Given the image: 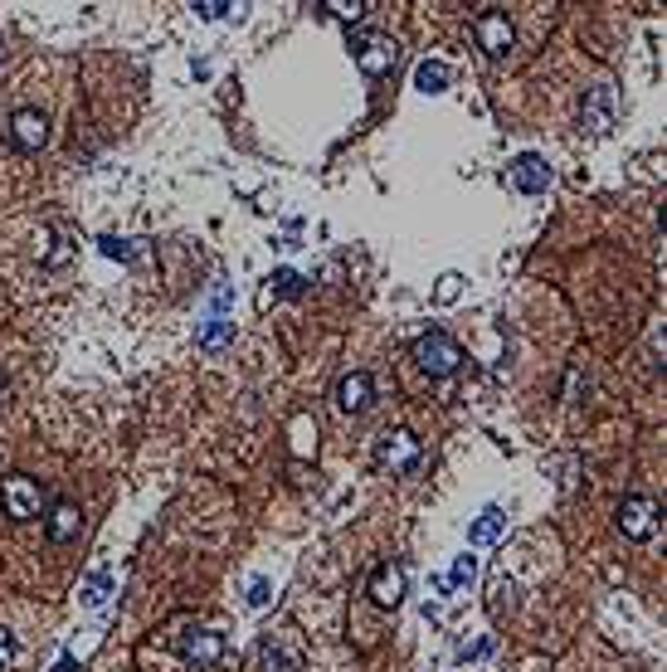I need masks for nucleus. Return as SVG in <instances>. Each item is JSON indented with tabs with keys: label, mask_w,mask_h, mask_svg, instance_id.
Segmentation results:
<instances>
[{
	"label": "nucleus",
	"mask_w": 667,
	"mask_h": 672,
	"mask_svg": "<svg viewBox=\"0 0 667 672\" xmlns=\"http://www.w3.org/2000/svg\"><path fill=\"white\" fill-rule=\"evenodd\" d=\"M414 361H419V371L429 375H453L458 371V361H463V351H458V341L444 332H429L414 341Z\"/></svg>",
	"instance_id": "f257e3e1"
},
{
	"label": "nucleus",
	"mask_w": 667,
	"mask_h": 672,
	"mask_svg": "<svg viewBox=\"0 0 667 672\" xmlns=\"http://www.w3.org/2000/svg\"><path fill=\"white\" fill-rule=\"evenodd\" d=\"M419 458H424V444H419L409 429L380 434V444H375V463H380V468H390V473H409V468H419Z\"/></svg>",
	"instance_id": "f03ea898"
},
{
	"label": "nucleus",
	"mask_w": 667,
	"mask_h": 672,
	"mask_svg": "<svg viewBox=\"0 0 667 672\" xmlns=\"http://www.w3.org/2000/svg\"><path fill=\"white\" fill-rule=\"evenodd\" d=\"M619 531L629 541H648L658 531V502L653 497H624L619 502Z\"/></svg>",
	"instance_id": "7ed1b4c3"
},
{
	"label": "nucleus",
	"mask_w": 667,
	"mask_h": 672,
	"mask_svg": "<svg viewBox=\"0 0 667 672\" xmlns=\"http://www.w3.org/2000/svg\"><path fill=\"white\" fill-rule=\"evenodd\" d=\"M473 30H478V44L487 59H507V49H512V20H507V10H482Z\"/></svg>",
	"instance_id": "20e7f679"
},
{
	"label": "nucleus",
	"mask_w": 667,
	"mask_h": 672,
	"mask_svg": "<svg viewBox=\"0 0 667 672\" xmlns=\"http://www.w3.org/2000/svg\"><path fill=\"white\" fill-rule=\"evenodd\" d=\"M0 497H5V512L15 517V522H30V517H39V483H30V478H5L0 483Z\"/></svg>",
	"instance_id": "39448f33"
},
{
	"label": "nucleus",
	"mask_w": 667,
	"mask_h": 672,
	"mask_svg": "<svg viewBox=\"0 0 667 672\" xmlns=\"http://www.w3.org/2000/svg\"><path fill=\"white\" fill-rule=\"evenodd\" d=\"M356 64H361V74H371V78H380V74H390V64H395V44L390 39H380V35H356Z\"/></svg>",
	"instance_id": "423d86ee"
},
{
	"label": "nucleus",
	"mask_w": 667,
	"mask_h": 672,
	"mask_svg": "<svg viewBox=\"0 0 667 672\" xmlns=\"http://www.w3.org/2000/svg\"><path fill=\"white\" fill-rule=\"evenodd\" d=\"M371 400H375V380L366 371H351V375L336 380V405H341L346 414L371 410Z\"/></svg>",
	"instance_id": "0eeeda50"
},
{
	"label": "nucleus",
	"mask_w": 667,
	"mask_h": 672,
	"mask_svg": "<svg viewBox=\"0 0 667 672\" xmlns=\"http://www.w3.org/2000/svg\"><path fill=\"white\" fill-rule=\"evenodd\" d=\"M10 137H15V147L39 151L44 142H49V122H44V112H35V108H20L15 117H10Z\"/></svg>",
	"instance_id": "6e6552de"
},
{
	"label": "nucleus",
	"mask_w": 667,
	"mask_h": 672,
	"mask_svg": "<svg viewBox=\"0 0 667 672\" xmlns=\"http://www.w3.org/2000/svg\"><path fill=\"white\" fill-rule=\"evenodd\" d=\"M371 599L380 604V609H395V604L405 599V570H400L395 560H385V565L371 575Z\"/></svg>",
	"instance_id": "1a4fd4ad"
},
{
	"label": "nucleus",
	"mask_w": 667,
	"mask_h": 672,
	"mask_svg": "<svg viewBox=\"0 0 667 672\" xmlns=\"http://www.w3.org/2000/svg\"><path fill=\"white\" fill-rule=\"evenodd\" d=\"M580 117H585V127H590V132H609V127H614V88H609V83L590 88V98H585Z\"/></svg>",
	"instance_id": "9d476101"
},
{
	"label": "nucleus",
	"mask_w": 667,
	"mask_h": 672,
	"mask_svg": "<svg viewBox=\"0 0 667 672\" xmlns=\"http://www.w3.org/2000/svg\"><path fill=\"white\" fill-rule=\"evenodd\" d=\"M181 653H186L190 663H220L224 658V638L210 634V629H190V634H181Z\"/></svg>",
	"instance_id": "9b49d317"
},
{
	"label": "nucleus",
	"mask_w": 667,
	"mask_h": 672,
	"mask_svg": "<svg viewBox=\"0 0 667 672\" xmlns=\"http://www.w3.org/2000/svg\"><path fill=\"white\" fill-rule=\"evenodd\" d=\"M512 181H517V190H526V195H541V190L551 186V166H546L541 156H521L517 166H512Z\"/></svg>",
	"instance_id": "f8f14e48"
},
{
	"label": "nucleus",
	"mask_w": 667,
	"mask_h": 672,
	"mask_svg": "<svg viewBox=\"0 0 667 672\" xmlns=\"http://www.w3.org/2000/svg\"><path fill=\"white\" fill-rule=\"evenodd\" d=\"M78 522H83V517H78L74 502H59V507L49 512V541H54V546L74 541V536H78Z\"/></svg>",
	"instance_id": "ddd939ff"
},
{
	"label": "nucleus",
	"mask_w": 667,
	"mask_h": 672,
	"mask_svg": "<svg viewBox=\"0 0 667 672\" xmlns=\"http://www.w3.org/2000/svg\"><path fill=\"white\" fill-rule=\"evenodd\" d=\"M414 88H424V93H444V88H448V64H439V59L429 64V59H424V64H419V74H414Z\"/></svg>",
	"instance_id": "4468645a"
},
{
	"label": "nucleus",
	"mask_w": 667,
	"mask_h": 672,
	"mask_svg": "<svg viewBox=\"0 0 667 672\" xmlns=\"http://www.w3.org/2000/svg\"><path fill=\"white\" fill-rule=\"evenodd\" d=\"M497 536H502V512H482L473 531H468V546H492Z\"/></svg>",
	"instance_id": "2eb2a0df"
},
{
	"label": "nucleus",
	"mask_w": 667,
	"mask_h": 672,
	"mask_svg": "<svg viewBox=\"0 0 667 672\" xmlns=\"http://www.w3.org/2000/svg\"><path fill=\"white\" fill-rule=\"evenodd\" d=\"M108 595H112V575L108 570H93V575L83 580V604L98 609V604H108Z\"/></svg>",
	"instance_id": "dca6fc26"
},
{
	"label": "nucleus",
	"mask_w": 667,
	"mask_h": 672,
	"mask_svg": "<svg viewBox=\"0 0 667 672\" xmlns=\"http://www.w3.org/2000/svg\"><path fill=\"white\" fill-rule=\"evenodd\" d=\"M273 293H278V298H297V293H302V273L278 268V273H273Z\"/></svg>",
	"instance_id": "f3484780"
},
{
	"label": "nucleus",
	"mask_w": 667,
	"mask_h": 672,
	"mask_svg": "<svg viewBox=\"0 0 667 672\" xmlns=\"http://www.w3.org/2000/svg\"><path fill=\"white\" fill-rule=\"evenodd\" d=\"M229 336H234V322H220V317H215V322L200 332V346H205V351H215V346H224Z\"/></svg>",
	"instance_id": "a211bd4d"
},
{
	"label": "nucleus",
	"mask_w": 667,
	"mask_h": 672,
	"mask_svg": "<svg viewBox=\"0 0 667 672\" xmlns=\"http://www.w3.org/2000/svg\"><path fill=\"white\" fill-rule=\"evenodd\" d=\"M322 10H332L336 20H361L371 5H366V0H332V5H322Z\"/></svg>",
	"instance_id": "6ab92c4d"
},
{
	"label": "nucleus",
	"mask_w": 667,
	"mask_h": 672,
	"mask_svg": "<svg viewBox=\"0 0 667 672\" xmlns=\"http://www.w3.org/2000/svg\"><path fill=\"white\" fill-rule=\"evenodd\" d=\"M98 249H103L108 259H117V263H132V244H127V239H112V234H103V239H98Z\"/></svg>",
	"instance_id": "aec40b11"
},
{
	"label": "nucleus",
	"mask_w": 667,
	"mask_h": 672,
	"mask_svg": "<svg viewBox=\"0 0 667 672\" xmlns=\"http://www.w3.org/2000/svg\"><path fill=\"white\" fill-rule=\"evenodd\" d=\"M473 570H478V560H473V556H458V560H453V575H448V585H468V580H473Z\"/></svg>",
	"instance_id": "412c9836"
},
{
	"label": "nucleus",
	"mask_w": 667,
	"mask_h": 672,
	"mask_svg": "<svg viewBox=\"0 0 667 672\" xmlns=\"http://www.w3.org/2000/svg\"><path fill=\"white\" fill-rule=\"evenodd\" d=\"M458 293H463V278H458V273H444L434 298H439V302H458Z\"/></svg>",
	"instance_id": "4be33fe9"
},
{
	"label": "nucleus",
	"mask_w": 667,
	"mask_h": 672,
	"mask_svg": "<svg viewBox=\"0 0 667 672\" xmlns=\"http://www.w3.org/2000/svg\"><path fill=\"white\" fill-rule=\"evenodd\" d=\"M195 10H200V20H220V15H229L234 5H224V0H200Z\"/></svg>",
	"instance_id": "5701e85b"
},
{
	"label": "nucleus",
	"mask_w": 667,
	"mask_h": 672,
	"mask_svg": "<svg viewBox=\"0 0 667 672\" xmlns=\"http://www.w3.org/2000/svg\"><path fill=\"white\" fill-rule=\"evenodd\" d=\"M10 658H15V638H10L5 629H0V672L10 668Z\"/></svg>",
	"instance_id": "b1692460"
},
{
	"label": "nucleus",
	"mask_w": 667,
	"mask_h": 672,
	"mask_svg": "<svg viewBox=\"0 0 667 672\" xmlns=\"http://www.w3.org/2000/svg\"><path fill=\"white\" fill-rule=\"evenodd\" d=\"M268 580H254V585H249V604H268Z\"/></svg>",
	"instance_id": "393cba45"
},
{
	"label": "nucleus",
	"mask_w": 667,
	"mask_h": 672,
	"mask_svg": "<svg viewBox=\"0 0 667 672\" xmlns=\"http://www.w3.org/2000/svg\"><path fill=\"white\" fill-rule=\"evenodd\" d=\"M0 390H5V385H0Z\"/></svg>",
	"instance_id": "a878e982"
}]
</instances>
